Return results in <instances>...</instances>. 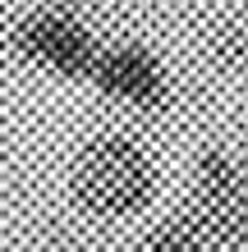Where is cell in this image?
I'll list each match as a JSON object with an SVG mask.
<instances>
[{"instance_id":"7a4b0ae2","label":"cell","mask_w":248,"mask_h":252,"mask_svg":"<svg viewBox=\"0 0 248 252\" xmlns=\"http://www.w3.org/2000/svg\"><path fill=\"white\" fill-rule=\"evenodd\" d=\"M9 46L28 69L51 73L60 83H87L92 69H97V55H101V41L92 37V28L65 5L28 9L14 23Z\"/></svg>"},{"instance_id":"8992f818","label":"cell","mask_w":248,"mask_h":252,"mask_svg":"<svg viewBox=\"0 0 248 252\" xmlns=\"http://www.w3.org/2000/svg\"><path fill=\"white\" fill-rule=\"evenodd\" d=\"M216 64L248 78V28H221L216 32Z\"/></svg>"},{"instance_id":"277c9868","label":"cell","mask_w":248,"mask_h":252,"mask_svg":"<svg viewBox=\"0 0 248 252\" xmlns=\"http://www.w3.org/2000/svg\"><path fill=\"white\" fill-rule=\"evenodd\" d=\"M87 83L110 106H124L134 115H161L170 106V96H175L166 60L156 51L138 46V41H110V46H101L97 69H92Z\"/></svg>"},{"instance_id":"52a82bcc","label":"cell","mask_w":248,"mask_h":252,"mask_svg":"<svg viewBox=\"0 0 248 252\" xmlns=\"http://www.w3.org/2000/svg\"><path fill=\"white\" fill-rule=\"evenodd\" d=\"M244 165H248V152H244Z\"/></svg>"},{"instance_id":"6da1fadb","label":"cell","mask_w":248,"mask_h":252,"mask_svg":"<svg viewBox=\"0 0 248 252\" xmlns=\"http://www.w3.org/2000/svg\"><path fill=\"white\" fill-rule=\"evenodd\" d=\"M69 192L74 206L92 220H134L161 192V165L142 138L106 128L78 147L69 165Z\"/></svg>"},{"instance_id":"5b68a950","label":"cell","mask_w":248,"mask_h":252,"mask_svg":"<svg viewBox=\"0 0 248 252\" xmlns=\"http://www.w3.org/2000/svg\"><path fill=\"white\" fill-rule=\"evenodd\" d=\"M138 252H221V248L202 234V225L188 211H175V216H161L147 234H142Z\"/></svg>"},{"instance_id":"3957f363","label":"cell","mask_w":248,"mask_h":252,"mask_svg":"<svg viewBox=\"0 0 248 252\" xmlns=\"http://www.w3.org/2000/svg\"><path fill=\"white\" fill-rule=\"evenodd\" d=\"M188 216L221 252H248V165L221 147H207L188 174Z\"/></svg>"}]
</instances>
